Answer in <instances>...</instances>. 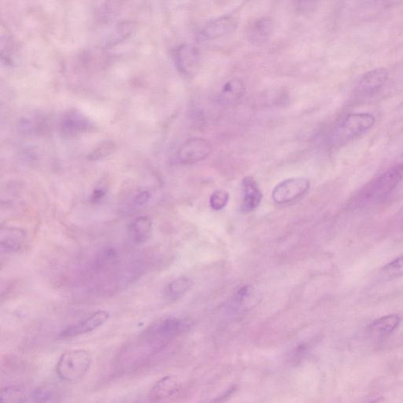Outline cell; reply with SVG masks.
<instances>
[{"mask_svg":"<svg viewBox=\"0 0 403 403\" xmlns=\"http://www.w3.org/2000/svg\"><path fill=\"white\" fill-rule=\"evenodd\" d=\"M151 200L150 192L146 190H142L131 198L129 203L127 204L125 209L126 213H134L145 207Z\"/></svg>","mask_w":403,"mask_h":403,"instance_id":"cell-24","label":"cell"},{"mask_svg":"<svg viewBox=\"0 0 403 403\" xmlns=\"http://www.w3.org/2000/svg\"><path fill=\"white\" fill-rule=\"evenodd\" d=\"M211 152V142L203 138H192L182 143L176 152V160L181 165L196 164L206 159Z\"/></svg>","mask_w":403,"mask_h":403,"instance_id":"cell-5","label":"cell"},{"mask_svg":"<svg viewBox=\"0 0 403 403\" xmlns=\"http://www.w3.org/2000/svg\"><path fill=\"white\" fill-rule=\"evenodd\" d=\"M179 389V384L173 377H165L159 380L149 393L152 402H160L174 395Z\"/></svg>","mask_w":403,"mask_h":403,"instance_id":"cell-17","label":"cell"},{"mask_svg":"<svg viewBox=\"0 0 403 403\" xmlns=\"http://www.w3.org/2000/svg\"><path fill=\"white\" fill-rule=\"evenodd\" d=\"M401 318L396 314H390L377 320L369 325V330L373 335L378 338H386L393 333L400 327Z\"/></svg>","mask_w":403,"mask_h":403,"instance_id":"cell-16","label":"cell"},{"mask_svg":"<svg viewBox=\"0 0 403 403\" xmlns=\"http://www.w3.org/2000/svg\"><path fill=\"white\" fill-rule=\"evenodd\" d=\"M236 28V21L231 16H224L215 19L203 28L200 37L203 41L216 40L234 32Z\"/></svg>","mask_w":403,"mask_h":403,"instance_id":"cell-10","label":"cell"},{"mask_svg":"<svg viewBox=\"0 0 403 403\" xmlns=\"http://www.w3.org/2000/svg\"><path fill=\"white\" fill-rule=\"evenodd\" d=\"M116 143L112 140L104 141L98 145L94 150L87 156V158L91 161H99L106 158L116 151Z\"/></svg>","mask_w":403,"mask_h":403,"instance_id":"cell-21","label":"cell"},{"mask_svg":"<svg viewBox=\"0 0 403 403\" xmlns=\"http://www.w3.org/2000/svg\"><path fill=\"white\" fill-rule=\"evenodd\" d=\"M134 23L132 21H125L123 23H121L116 27L115 30L109 37L108 45H114V44L125 40L134 31Z\"/></svg>","mask_w":403,"mask_h":403,"instance_id":"cell-22","label":"cell"},{"mask_svg":"<svg viewBox=\"0 0 403 403\" xmlns=\"http://www.w3.org/2000/svg\"><path fill=\"white\" fill-rule=\"evenodd\" d=\"M92 358L90 353L82 349L64 353L56 364V373L65 382H74L85 376L90 371Z\"/></svg>","mask_w":403,"mask_h":403,"instance_id":"cell-2","label":"cell"},{"mask_svg":"<svg viewBox=\"0 0 403 403\" xmlns=\"http://www.w3.org/2000/svg\"><path fill=\"white\" fill-rule=\"evenodd\" d=\"M272 21L269 19H260L256 21L251 30V36L256 41H262L272 32Z\"/></svg>","mask_w":403,"mask_h":403,"instance_id":"cell-20","label":"cell"},{"mask_svg":"<svg viewBox=\"0 0 403 403\" xmlns=\"http://www.w3.org/2000/svg\"><path fill=\"white\" fill-rule=\"evenodd\" d=\"M376 123V118L371 113H354L347 115L333 132L332 141L343 143L366 134Z\"/></svg>","mask_w":403,"mask_h":403,"instance_id":"cell-3","label":"cell"},{"mask_svg":"<svg viewBox=\"0 0 403 403\" xmlns=\"http://www.w3.org/2000/svg\"><path fill=\"white\" fill-rule=\"evenodd\" d=\"M92 123L85 114L73 109L66 112L61 120L60 130L68 138H74L86 134L92 128Z\"/></svg>","mask_w":403,"mask_h":403,"instance_id":"cell-9","label":"cell"},{"mask_svg":"<svg viewBox=\"0 0 403 403\" xmlns=\"http://www.w3.org/2000/svg\"><path fill=\"white\" fill-rule=\"evenodd\" d=\"M229 200V195L228 192L224 191H218L213 193L209 204L214 211H220L223 209Z\"/></svg>","mask_w":403,"mask_h":403,"instance_id":"cell-27","label":"cell"},{"mask_svg":"<svg viewBox=\"0 0 403 403\" xmlns=\"http://www.w3.org/2000/svg\"><path fill=\"white\" fill-rule=\"evenodd\" d=\"M310 186V180L305 178L285 180L274 187L273 200L278 204L291 203L304 195Z\"/></svg>","mask_w":403,"mask_h":403,"instance_id":"cell-6","label":"cell"},{"mask_svg":"<svg viewBox=\"0 0 403 403\" xmlns=\"http://www.w3.org/2000/svg\"><path fill=\"white\" fill-rule=\"evenodd\" d=\"M242 202L241 209L244 212H251L260 204L262 194L255 179L246 176L242 180Z\"/></svg>","mask_w":403,"mask_h":403,"instance_id":"cell-11","label":"cell"},{"mask_svg":"<svg viewBox=\"0 0 403 403\" xmlns=\"http://www.w3.org/2000/svg\"><path fill=\"white\" fill-rule=\"evenodd\" d=\"M253 290L249 286L242 287L234 296L233 305L237 307L245 306L251 299Z\"/></svg>","mask_w":403,"mask_h":403,"instance_id":"cell-26","label":"cell"},{"mask_svg":"<svg viewBox=\"0 0 403 403\" xmlns=\"http://www.w3.org/2000/svg\"><path fill=\"white\" fill-rule=\"evenodd\" d=\"M402 174L403 167H397L379 176L362 192V200L378 201L389 196L399 185Z\"/></svg>","mask_w":403,"mask_h":403,"instance_id":"cell-4","label":"cell"},{"mask_svg":"<svg viewBox=\"0 0 403 403\" xmlns=\"http://www.w3.org/2000/svg\"><path fill=\"white\" fill-rule=\"evenodd\" d=\"M389 79V73L384 68L374 69L364 74L358 84V90L362 93H373L383 87Z\"/></svg>","mask_w":403,"mask_h":403,"instance_id":"cell-12","label":"cell"},{"mask_svg":"<svg viewBox=\"0 0 403 403\" xmlns=\"http://www.w3.org/2000/svg\"><path fill=\"white\" fill-rule=\"evenodd\" d=\"M246 92L244 81L234 79L225 83L220 90L218 101L225 105H231L240 101Z\"/></svg>","mask_w":403,"mask_h":403,"instance_id":"cell-15","label":"cell"},{"mask_svg":"<svg viewBox=\"0 0 403 403\" xmlns=\"http://www.w3.org/2000/svg\"><path fill=\"white\" fill-rule=\"evenodd\" d=\"M25 240V231L18 228L3 229L0 235L2 252L10 254L20 251Z\"/></svg>","mask_w":403,"mask_h":403,"instance_id":"cell-14","label":"cell"},{"mask_svg":"<svg viewBox=\"0 0 403 403\" xmlns=\"http://www.w3.org/2000/svg\"><path fill=\"white\" fill-rule=\"evenodd\" d=\"M152 219L147 216L136 218L130 224L128 234L130 240L135 245L145 244L152 233Z\"/></svg>","mask_w":403,"mask_h":403,"instance_id":"cell-13","label":"cell"},{"mask_svg":"<svg viewBox=\"0 0 403 403\" xmlns=\"http://www.w3.org/2000/svg\"><path fill=\"white\" fill-rule=\"evenodd\" d=\"M191 281L185 277L175 279L165 289V296L170 301H176L183 296L190 289Z\"/></svg>","mask_w":403,"mask_h":403,"instance_id":"cell-18","label":"cell"},{"mask_svg":"<svg viewBox=\"0 0 403 403\" xmlns=\"http://www.w3.org/2000/svg\"><path fill=\"white\" fill-rule=\"evenodd\" d=\"M26 399L24 390L18 386L6 388L1 393V403H25Z\"/></svg>","mask_w":403,"mask_h":403,"instance_id":"cell-23","label":"cell"},{"mask_svg":"<svg viewBox=\"0 0 403 403\" xmlns=\"http://www.w3.org/2000/svg\"><path fill=\"white\" fill-rule=\"evenodd\" d=\"M174 60L176 68L186 76L196 75L200 69V51L191 44H183L176 49Z\"/></svg>","mask_w":403,"mask_h":403,"instance_id":"cell-7","label":"cell"},{"mask_svg":"<svg viewBox=\"0 0 403 403\" xmlns=\"http://www.w3.org/2000/svg\"><path fill=\"white\" fill-rule=\"evenodd\" d=\"M105 195H106V192H105L104 189H98L94 191L92 196V200L93 202L99 201V200H102V198L104 197Z\"/></svg>","mask_w":403,"mask_h":403,"instance_id":"cell-28","label":"cell"},{"mask_svg":"<svg viewBox=\"0 0 403 403\" xmlns=\"http://www.w3.org/2000/svg\"><path fill=\"white\" fill-rule=\"evenodd\" d=\"M184 329V323L178 318H168L160 320L145 331L139 343L149 355H152L164 349Z\"/></svg>","mask_w":403,"mask_h":403,"instance_id":"cell-1","label":"cell"},{"mask_svg":"<svg viewBox=\"0 0 403 403\" xmlns=\"http://www.w3.org/2000/svg\"><path fill=\"white\" fill-rule=\"evenodd\" d=\"M382 272L384 277L391 279L403 277V256L386 265Z\"/></svg>","mask_w":403,"mask_h":403,"instance_id":"cell-25","label":"cell"},{"mask_svg":"<svg viewBox=\"0 0 403 403\" xmlns=\"http://www.w3.org/2000/svg\"><path fill=\"white\" fill-rule=\"evenodd\" d=\"M109 318L110 313L107 311H97L90 314L86 318L81 320V321L65 328L60 333L59 338L62 339H70L90 333L92 331L101 327L103 324L107 322Z\"/></svg>","mask_w":403,"mask_h":403,"instance_id":"cell-8","label":"cell"},{"mask_svg":"<svg viewBox=\"0 0 403 403\" xmlns=\"http://www.w3.org/2000/svg\"><path fill=\"white\" fill-rule=\"evenodd\" d=\"M118 254L116 252L114 248L107 247L104 248L101 252L98 254L92 264V268L94 271H99L103 269L108 267L112 265L117 259Z\"/></svg>","mask_w":403,"mask_h":403,"instance_id":"cell-19","label":"cell"}]
</instances>
